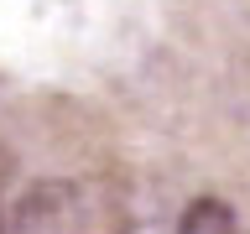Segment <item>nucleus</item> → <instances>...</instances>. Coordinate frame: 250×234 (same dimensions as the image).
I'll return each instance as SVG.
<instances>
[{"label":"nucleus","instance_id":"1","mask_svg":"<svg viewBox=\"0 0 250 234\" xmlns=\"http://www.w3.org/2000/svg\"><path fill=\"white\" fill-rule=\"evenodd\" d=\"M177 234H240V224H234V208L224 198H198L183 208Z\"/></svg>","mask_w":250,"mask_h":234},{"label":"nucleus","instance_id":"2","mask_svg":"<svg viewBox=\"0 0 250 234\" xmlns=\"http://www.w3.org/2000/svg\"><path fill=\"white\" fill-rule=\"evenodd\" d=\"M0 234H11V224H5V208H0Z\"/></svg>","mask_w":250,"mask_h":234}]
</instances>
